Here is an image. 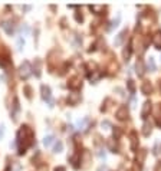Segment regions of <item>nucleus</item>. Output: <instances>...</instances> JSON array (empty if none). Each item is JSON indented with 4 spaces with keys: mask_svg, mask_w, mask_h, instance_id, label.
I'll return each mask as SVG.
<instances>
[{
    "mask_svg": "<svg viewBox=\"0 0 161 171\" xmlns=\"http://www.w3.org/2000/svg\"><path fill=\"white\" fill-rule=\"evenodd\" d=\"M32 140H33V131L27 125L22 126L17 132V144H20L19 154H25V150L32 144Z\"/></svg>",
    "mask_w": 161,
    "mask_h": 171,
    "instance_id": "f257e3e1",
    "label": "nucleus"
},
{
    "mask_svg": "<svg viewBox=\"0 0 161 171\" xmlns=\"http://www.w3.org/2000/svg\"><path fill=\"white\" fill-rule=\"evenodd\" d=\"M19 75L22 79H27L32 75V66H30V63L27 60H25L19 66Z\"/></svg>",
    "mask_w": 161,
    "mask_h": 171,
    "instance_id": "f03ea898",
    "label": "nucleus"
},
{
    "mask_svg": "<svg viewBox=\"0 0 161 171\" xmlns=\"http://www.w3.org/2000/svg\"><path fill=\"white\" fill-rule=\"evenodd\" d=\"M40 92H42V98L49 104V107H53V99H52V93H50V88L46 85L40 86Z\"/></svg>",
    "mask_w": 161,
    "mask_h": 171,
    "instance_id": "7ed1b4c3",
    "label": "nucleus"
},
{
    "mask_svg": "<svg viewBox=\"0 0 161 171\" xmlns=\"http://www.w3.org/2000/svg\"><path fill=\"white\" fill-rule=\"evenodd\" d=\"M151 108H153V107H151V102L150 101H145L144 105H142V109H141V116L144 119H145L147 116H148V114L151 112Z\"/></svg>",
    "mask_w": 161,
    "mask_h": 171,
    "instance_id": "20e7f679",
    "label": "nucleus"
},
{
    "mask_svg": "<svg viewBox=\"0 0 161 171\" xmlns=\"http://www.w3.org/2000/svg\"><path fill=\"white\" fill-rule=\"evenodd\" d=\"M127 116H128V108L127 107H121V108L116 111V118L120 119V121L127 119Z\"/></svg>",
    "mask_w": 161,
    "mask_h": 171,
    "instance_id": "39448f33",
    "label": "nucleus"
},
{
    "mask_svg": "<svg viewBox=\"0 0 161 171\" xmlns=\"http://www.w3.org/2000/svg\"><path fill=\"white\" fill-rule=\"evenodd\" d=\"M81 101V95H79L78 92H72L69 93V97H68V102L71 105H76Z\"/></svg>",
    "mask_w": 161,
    "mask_h": 171,
    "instance_id": "423d86ee",
    "label": "nucleus"
},
{
    "mask_svg": "<svg viewBox=\"0 0 161 171\" xmlns=\"http://www.w3.org/2000/svg\"><path fill=\"white\" fill-rule=\"evenodd\" d=\"M125 35H127V30H122L121 33L116 35L115 40H114V45H115V46H121V45H122L124 39H125Z\"/></svg>",
    "mask_w": 161,
    "mask_h": 171,
    "instance_id": "0eeeda50",
    "label": "nucleus"
},
{
    "mask_svg": "<svg viewBox=\"0 0 161 171\" xmlns=\"http://www.w3.org/2000/svg\"><path fill=\"white\" fill-rule=\"evenodd\" d=\"M153 43L157 49H161V32H155L153 36Z\"/></svg>",
    "mask_w": 161,
    "mask_h": 171,
    "instance_id": "6e6552de",
    "label": "nucleus"
},
{
    "mask_svg": "<svg viewBox=\"0 0 161 171\" xmlns=\"http://www.w3.org/2000/svg\"><path fill=\"white\" fill-rule=\"evenodd\" d=\"M135 69H137V74H138V76H142V75H144V72H145L144 62H142V60H138V62H137V65H135Z\"/></svg>",
    "mask_w": 161,
    "mask_h": 171,
    "instance_id": "1a4fd4ad",
    "label": "nucleus"
},
{
    "mask_svg": "<svg viewBox=\"0 0 161 171\" xmlns=\"http://www.w3.org/2000/svg\"><path fill=\"white\" fill-rule=\"evenodd\" d=\"M81 83H82V82H81L79 78H73L71 81V83H68V85H69V88H72V89H78L79 86H81Z\"/></svg>",
    "mask_w": 161,
    "mask_h": 171,
    "instance_id": "9d476101",
    "label": "nucleus"
},
{
    "mask_svg": "<svg viewBox=\"0 0 161 171\" xmlns=\"http://www.w3.org/2000/svg\"><path fill=\"white\" fill-rule=\"evenodd\" d=\"M151 131H153V125H151V122H145L144 124V126H142V134L145 135H150Z\"/></svg>",
    "mask_w": 161,
    "mask_h": 171,
    "instance_id": "9b49d317",
    "label": "nucleus"
},
{
    "mask_svg": "<svg viewBox=\"0 0 161 171\" xmlns=\"http://www.w3.org/2000/svg\"><path fill=\"white\" fill-rule=\"evenodd\" d=\"M88 124H89V119H88V118L79 119V121H78V126H79V130L85 131L86 128H88Z\"/></svg>",
    "mask_w": 161,
    "mask_h": 171,
    "instance_id": "f8f14e48",
    "label": "nucleus"
},
{
    "mask_svg": "<svg viewBox=\"0 0 161 171\" xmlns=\"http://www.w3.org/2000/svg\"><path fill=\"white\" fill-rule=\"evenodd\" d=\"M151 89H153V88H151L150 82H144V83H142L141 91H142V93H144V95H148V93L151 92Z\"/></svg>",
    "mask_w": 161,
    "mask_h": 171,
    "instance_id": "ddd939ff",
    "label": "nucleus"
},
{
    "mask_svg": "<svg viewBox=\"0 0 161 171\" xmlns=\"http://www.w3.org/2000/svg\"><path fill=\"white\" fill-rule=\"evenodd\" d=\"M53 141H55V137H53V135H46V137L43 138V145H45V147H50V145L53 144Z\"/></svg>",
    "mask_w": 161,
    "mask_h": 171,
    "instance_id": "4468645a",
    "label": "nucleus"
},
{
    "mask_svg": "<svg viewBox=\"0 0 161 171\" xmlns=\"http://www.w3.org/2000/svg\"><path fill=\"white\" fill-rule=\"evenodd\" d=\"M91 10L94 12V13H97V15H101V13H104L105 7L104 6H98V4H94V6H91Z\"/></svg>",
    "mask_w": 161,
    "mask_h": 171,
    "instance_id": "2eb2a0df",
    "label": "nucleus"
},
{
    "mask_svg": "<svg viewBox=\"0 0 161 171\" xmlns=\"http://www.w3.org/2000/svg\"><path fill=\"white\" fill-rule=\"evenodd\" d=\"M138 147V140H137V134L132 132L131 134V150H137Z\"/></svg>",
    "mask_w": 161,
    "mask_h": 171,
    "instance_id": "dca6fc26",
    "label": "nucleus"
},
{
    "mask_svg": "<svg viewBox=\"0 0 161 171\" xmlns=\"http://www.w3.org/2000/svg\"><path fill=\"white\" fill-rule=\"evenodd\" d=\"M122 56H124V59L127 60V62L130 60V58H131V46H127V48L124 49Z\"/></svg>",
    "mask_w": 161,
    "mask_h": 171,
    "instance_id": "f3484780",
    "label": "nucleus"
},
{
    "mask_svg": "<svg viewBox=\"0 0 161 171\" xmlns=\"http://www.w3.org/2000/svg\"><path fill=\"white\" fill-rule=\"evenodd\" d=\"M147 66H148L150 72L155 71V62H154V58H150V59H148V62H147Z\"/></svg>",
    "mask_w": 161,
    "mask_h": 171,
    "instance_id": "a211bd4d",
    "label": "nucleus"
},
{
    "mask_svg": "<svg viewBox=\"0 0 161 171\" xmlns=\"http://www.w3.org/2000/svg\"><path fill=\"white\" fill-rule=\"evenodd\" d=\"M2 26H3V29L7 32V35H12V33H13V27H10V23H9V22H4Z\"/></svg>",
    "mask_w": 161,
    "mask_h": 171,
    "instance_id": "6ab92c4d",
    "label": "nucleus"
},
{
    "mask_svg": "<svg viewBox=\"0 0 161 171\" xmlns=\"http://www.w3.org/2000/svg\"><path fill=\"white\" fill-rule=\"evenodd\" d=\"M62 148H64V144H62V142L60 141H58L56 142V145H55V151H53V153H60V151H62Z\"/></svg>",
    "mask_w": 161,
    "mask_h": 171,
    "instance_id": "aec40b11",
    "label": "nucleus"
},
{
    "mask_svg": "<svg viewBox=\"0 0 161 171\" xmlns=\"http://www.w3.org/2000/svg\"><path fill=\"white\" fill-rule=\"evenodd\" d=\"M128 88H130V92H131V93H134V92H135L134 81H131V79H130V81H128Z\"/></svg>",
    "mask_w": 161,
    "mask_h": 171,
    "instance_id": "412c9836",
    "label": "nucleus"
},
{
    "mask_svg": "<svg viewBox=\"0 0 161 171\" xmlns=\"http://www.w3.org/2000/svg\"><path fill=\"white\" fill-rule=\"evenodd\" d=\"M23 46H25V40H23L22 37H19V39H17V49H19V50H22Z\"/></svg>",
    "mask_w": 161,
    "mask_h": 171,
    "instance_id": "4be33fe9",
    "label": "nucleus"
},
{
    "mask_svg": "<svg viewBox=\"0 0 161 171\" xmlns=\"http://www.w3.org/2000/svg\"><path fill=\"white\" fill-rule=\"evenodd\" d=\"M102 128H104V130H109V128H111V124H109V121H107V119H105V121H102Z\"/></svg>",
    "mask_w": 161,
    "mask_h": 171,
    "instance_id": "5701e85b",
    "label": "nucleus"
},
{
    "mask_svg": "<svg viewBox=\"0 0 161 171\" xmlns=\"http://www.w3.org/2000/svg\"><path fill=\"white\" fill-rule=\"evenodd\" d=\"M109 150H111L112 153H118V151H116V144H114V141H109Z\"/></svg>",
    "mask_w": 161,
    "mask_h": 171,
    "instance_id": "b1692460",
    "label": "nucleus"
},
{
    "mask_svg": "<svg viewBox=\"0 0 161 171\" xmlns=\"http://www.w3.org/2000/svg\"><path fill=\"white\" fill-rule=\"evenodd\" d=\"M4 132H6V128H4V125H0V140L4 137Z\"/></svg>",
    "mask_w": 161,
    "mask_h": 171,
    "instance_id": "393cba45",
    "label": "nucleus"
},
{
    "mask_svg": "<svg viewBox=\"0 0 161 171\" xmlns=\"http://www.w3.org/2000/svg\"><path fill=\"white\" fill-rule=\"evenodd\" d=\"M15 109H16V111L19 109V104H17V99H15ZM12 115H13V119H16V114H15V112H13Z\"/></svg>",
    "mask_w": 161,
    "mask_h": 171,
    "instance_id": "a878e982",
    "label": "nucleus"
},
{
    "mask_svg": "<svg viewBox=\"0 0 161 171\" xmlns=\"http://www.w3.org/2000/svg\"><path fill=\"white\" fill-rule=\"evenodd\" d=\"M98 171H109V168L107 165H101V167L98 168Z\"/></svg>",
    "mask_w": 161,
    "mask_h": 171,
    "instance_id": "bb28decb",
    "label": "nucleus"
},
{
    "mask_svg": "<svg viewBox=\"0 0 161 171\" xmlns=\"http://www.w3.org/2000/svg\"><path fill=\"white\" fill-rule=\"evenodd\" d=\"M22 33H23V35H27V33H29V27H27V26L22 27Z\"/></svg>",
    "mask_w": 161,
    "mask_h": 171,
    "instance_id": "cd10ccee",
    "label": "nucleus"
},
{
    "mask_svg": "<svg viewBox=\"0 0 161 171\" xmlns=\"http://www.w3.org/2000/svg\"><path fill=\"white\" fill-rule=\"evenodd\" d=\"M75 19H76V22H82V20H83L82 15H76V16H75Z\"/></svg>",
    "mask_w": 161,
    "mask_h": 171,
    "instance_id": "c85d7f7f",
    "label": "nucleus"
},
{
    "mask_svg": "<svg viewBox=\"0 0 161 171\" xmlns=\"http://www.w3.org/2000/svg\"><path fill=\"white\" fill-rule=\"evenodd\" d=\"M154 171H161V163H158L157 165H155V170Z\"/></svg>",
    "mask_w": 161,
    "mask_h": 171,
    "instance_id": "c756f323",
    "label": "nucleus"
},
{
    "mask_svg": "<svg viewBox=\"0 0 161 171\" xmlns=\"http://www.w3.org/2000/svg\"><path fill=\"white\" fill-rule=\"evenodd\" d=\"M55 171H65V168L64 167H58V168H55Z\"/></svg>",
    "mask_w": 161,
    "mask_h": 171,
    "instance_id": "7c9ffc66",
    "label": "nucleus"
},
{
    "mask_svg": "<svg viewBox=\"0 0 161 171\" xmlns=\"http://www.w3.org/2000/svg\"><path fill=\"white\" fill-rule=\"evenodd\" d=\"M157 124L161 126V118H158V119H157Z\"/></svg>",
    "mask_w": 161,
    "mask_h": 171,
    "instance_id": "2f4dec72",
    "label": "nucleus"
}]
</instances>
